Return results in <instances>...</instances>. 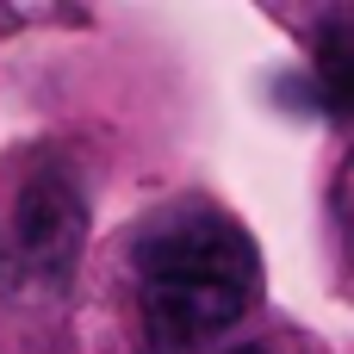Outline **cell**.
I'll use <instances>...</instances> for the list:
<instances>
[{"instance_id":"5b68a950","label":"cell","mask_w":354,"mask_h":354,"mask_svg":"<svg viewBox=\"0 0 354 354\" xmlns=\"http://www.w3.org/2000/svg\"><path fill=\"white\" fill-rule=\"evenodd\" d=\"M224 354H280V348H268V342H243V348H224Z\"/></svg>"},{"instance_id":"277c9868","label":"cell","mask_w":354,"mask_h":354,"mask_svg":"<svg viewBox=\"0 0 354 354\" xmlns=\"http://www.w3.org/2000/svg\"><path fill=\"white\" fill-rule=\"evenodd\" d=\"M330 212H336V236H342V255H348V268H354V149H348V162H342V174H336Z\"/></svg>"},{"instance_id":"6da1fadb","label":"cell","mask_w":354,"mask_h":354,"mask_svg":"<svg viewBox=\"0 0 354 354\" xmlns=\"http://www.w3.org/2000/svg\"><path fill=\"white\" fill-rule=\"evenodd\" d=\"M131 274H137L143 330L162 354H187L199 342H212V336H224L261 292L255 243L218 205L162 212L137 236Z\"/></svg>"},{"instance_id":"3957f363","label":"cell","mask_w":354,"mask_h":354,"mask_svg":"<svg viewBox=\"0 0 354 354\" xmlns=\"http://www.w3.org/2000/svg\"><path fill=\"white\" fill-rule=\"evenodd\" d=\"M317 93L330 112H354V12H336L324 31H317Z\"/></svg>"},{"instance_id":"7a4b0ae2","label":"cell","mask_w":354,"mask_h":354,"mask_svg":"<svg viewBox=\"0 0 354 354\" xmlns=\"http://www.w3.org/2000/svg\"><path fill=\"white\" fill-rule=\"evenodd\" d=\"M81 243H87L81 180L68 174V162H37L19 180L0 230V292L19 305L62 299L81 268Z\"/></svg>"}]
</instances>
